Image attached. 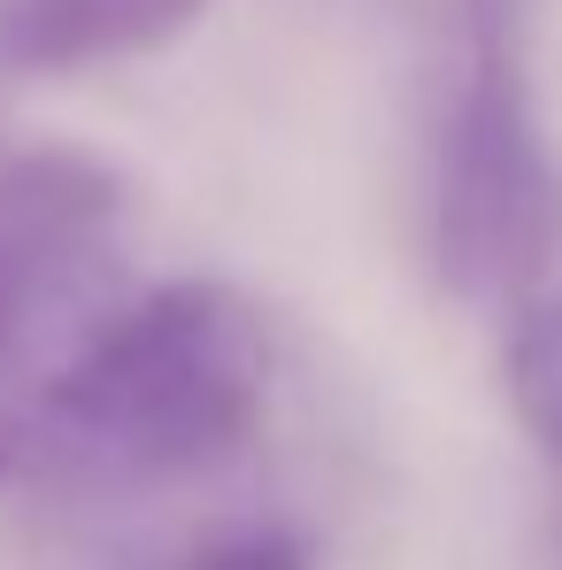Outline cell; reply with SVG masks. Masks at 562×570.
Listing matches in <instances>:
<instances>
[{
    "instance_id": "obj_7",
    "label": "cell",
    "mask_w": 562,
    "mask_h": 570,
    "mask_svg": "<svg viewBox=\"0 0 562 570\" xmlns=\"http://www.w3.org/2000/svg\"><path fill=\"white\" fill-rule=\"evenodd\" d=\"M193 570H316V563H308V548L285 540V532H239V540L208 548Z\"/></svg>"
},
{
    "instance_id": "obj_6",
    "label": "cell",
    "mask_w": 562,
    "mask_h": 570,
    "mask_svg": "<svg viewBox=\"0 0 562 570\" xmlns=\"http://www.w3.org/2000/svg\"><path fill=\"white\" fill-rule=\"evenodd\" d=\"M39 471V385L0 379V485Z\"/></svg>"
},
{
    "instance_id": "obj_3",
    "label": "cell",
    "mask_w": 562,
    "mask_h": 570,
    "mask_svg": "<svg viewBox=\"0 0 562 570\" xmlns=\"http://www.w3.org/2000/svg\"><path fill=\"white\" fill-rule=\"evenodd\" d=\"M124 224V178L86 147H23L0 155V379L47 393L55 355L93 332L116 301H100V263Z\"/></svg>"
},
{
    "instance_id": "obj_4",
    "label": "cell",
    "mask_w": 562,
    "mask_h": 570,
    "mask_svg": "<svg viewBox=\"0 0 562 570\" xmlns=\"http://www.w3.org/2000/svg\"><path fill=\"white\" fill-rule=\"evenodd\" d=\"M208 0H0V86L78 78L186 39Z\"/></svg>"
},
{
    "instance_id": "obj_5",
    "label": "cell",
    "mask_w": 562,
    "mask_h": 570,
    "mask_svg": "<svg viewBox=\"0 0 562 570\" xmlns=\"http://www.w3.org/2000/svg\"><path fill=\"white\" fill-rule=\"evenodd\" d=\"M509 401L524 416V432L548 448L562 471V301H532L509 324Z\"/></svg>"
},
{
    "instance_id": "obj_2",
    "label": "cell",
    "mask_w": 562,
    "mask_h": 570,
    "mask_svg": "<svg viewBox=\"0 0 562 570\" xmlns=\"http://www.w3.org/2000/svg\"><path fill=\"white\" fill-rule=\"evenodd\" d=\"M562 255V155L524 70V0H455L432 147V263L477 308H532Z\"/></svg>"
},
{
    "instance_id": "obj_1",
    "label": "cell",
    "mask_w": 562,
    "mask_h": 570,
    "mask_svg": "<svg viewBox=\"0 0 562 570\" xmlns=\"http://www.w3.org/2000/svg\"><path fill=\"white\" fill-rule=\"evenodd\" d=\"M270 316L224 278L116 301L39 393V471L155 485L239 455L270 409Z\"/></svg>"
}]
</instances>
